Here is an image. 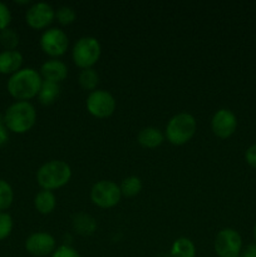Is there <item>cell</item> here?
Returning a JSON list of instances; mask_svg holds the SVG:
<instances>
[{"mask_svg":"<svg viewBox=\"0 0 256 257\" xmlns=\"http://www.w3.org/2000/svg\"><path fill=\"white\" fill-rule=\"evenodd\" d=\"M43 79L39 72L33 68H23L8 80V92L18 102H28L38 97Z\"/></svg>","mask_w":256,"mask_h":257,"instance_id":"cell-1","label":"cell"},{"mask_svg":"<svg viewBox=\"0 0 256 257\" xmlns=\"http://www.w3.org/2000/svg\"><path fill=\"white\" fill-rule=\"evenodd\" d=\"M3 119L8 131L23 135L34 127L37 122V110L30 102H15L5 110Z\"/></svg>","mask_w":256,"mask_h":257,"instance_id":"cell-2","label":"cell"},{"mask_svg":"<svg viewBox=\"0 0 256 257\" xmlns=\"http://www.w3.org/2000/svg\"><path fill=\"white\" fill-rule=\"evenodd\" d=\"M72 178V168L64 161L53 160L44 163L37 172V182L42 190L54 191L67 185Z\"/></svg>","mask_w":256,"mask_h":257,"instance_id":"cell-3","label":"cell"},{"mask_svg":"<svg viewBox=\"0 0 256 257\" xmlns=\"http://www.w3.org/2000/svg\"><path fill=\"white\" fill-rule=\"evenodd\" d=\"M197 130V122L190 113H178L168 120L165 138L173 146H183L192 140Z\"/></svg>","mask_w":256,"mask_h":257,"instance_id":"cell-4","label":"cell"},{"mask_svg":"<svg viewBox=\"0 0 256 257\" xmlns=\"http://www.w3.org/2000/svg\"><path fill=\"white\" fill-rule=\"evenodd\" d=\"M102 48L94 37H82L75 42L72 50V58L74 64L80 69L93 68L99 60Z\"/></svg>","mask_w":256,"mask_h":257,"instance_id":"cell-5","label":"cell"},{"mask_svg":"<svg viewBox=\"0 0 256 257\" xmlns=\"http://www.w3.org/2000/svg\"><path fill=\"white\" fill-rule=\"evenodd\" d=\"M122 193L117 183L113 181H98L90 190V200L100 208H112L119 203Z\"/></svg>","mask_w":256,"mask_h":257,"instance_id":"cell-6","label":"cell"},{"mask_svg":"<svg viewBox=\"0 0 256 257\" xmlns=\"http://www.w3.org/2000/svg\"><path fill=\"white\" fill-rule=\"evenodd\" d=\"M213 247L218 257H238L242 251V238L233 228H222L216 235Z\"/></svg>","mask_w":256,"mask_h":257,"instance_id":"cell-7","label":"cell"},{"mask_svg":"<svg viewBox=\"0 0 256 257\" xmlns=\"http://www.w3.org/2000/svg\"><path fill=\"white\" fill-rule=\"evenodd\" d=\"M88 113L99 119L110 117L115 110V99L109 92L103 89H95L90 92L85 102Z\"/></svg>","mask_w":256,"mask_h":257,"instance_id":"cell-8","label":"cell"},{"mask_svg":"<svg viewBox=\"0 0 256 257\" xmlns=\"http://www.w3.org/2000/svg\"><path fill=\"white\" fill-rule=\"evenodd\" d=\"M68 45H69L68 35L58 28L47 29L40 37V48L45 54L52 57V59L65 54Z\"/></svg>","mask_w":256,"mask_h":257,"instance_id":"cell-9","label":"cell"},{"mask_svg":"<svg viewBox=\"0 0 256 257\" xmlns=\"http://www.w3.org/2000/svg\"><path fill=\"white\" fill-rule=\"evenodd\" d=\"M54 19L55 10L48 3H35L25 13V22L35 30L45 29Z\"/></svg>","mask_w":256,"mask_h":257,"instance_id":"cell-10","label":"cell"},{"mask_svg":"<svg viewBox=\"0 0 256 257\" xmlns=\"http://www.w3.org/2000/svg\"><path fill=\"white\" fill-rule=\"evenodd\" d=\"M237 128V118L230 109H218L211 119V130L216 137L227 140Z\"/></svg>","mask_w":256,"mask_h":257,"instance_id":"cell-11","label":"cell"},{"mask_svg":"<svg viewBox=\"0 0 256 257\" xmlns=\"http://www.w3.org/2000/svg\"><path fill=\"white\" fill-rule=\"evenodd\" d=\"M57 248L55 238L48 232L32 233L25 241V250L33 256L44 257L52 255Z\"/></svg>","mask_w":256,"mask_h":257,"instance_id":"cell-12","label":"cell"},{"mask_svg":"<svg viewBox=\"0 0 256 257\" xmlns=\"http://www.w3.org/2000/svg\"><path fill=\"white\" fill-rule=\"evenodd\" d=\"M39 74L43 80L59 84L60 82H63L68 77V68L62 60L49 59L43 63V65L40 67Z\"/></svg>","mask_w":256,"mask_h":257,"instance_id":"cell-13","label":"cell"},{"mask_svg":"<svg viewBox=\"0 0 256 257\" xmlns=\"http://www.w3.org/2000/svg\"><path fill=\"white\" fill-rule=\"evenodd\" d=\"M23 55L18 50H4L0 53V73L2 74H15L22 69Z\"/></svg>","mask_w":256,"mask_h":257,"instance_id":"cell-14","label":"cell"},{"mask_svg":"<svg viewBox=\"0 0 256 257\" xmlns=\"http://www.w3.org/2000/svg\"><path fill=\"white\" fill-rule=\"evenodd\" d=\"M163 141H165V135L156 127L142 128L137 135V142L148 150L160 147Z\"/></svg>","mask_w":256,"mask_h":257,"instance_id":"cell-15","label":"cell"},{"mask_svg":"<svg viewBox=\"0 0 256 257\" xmlns=\"http://www.w3.org/2000/svg\"><path fill=\"white\" fill-rule=\"evenodd\" d=\"M73 230L80 236H90L97 230V221L88 213H77L72 220Z\"/></svg>","mask_w":256,"mask_h":257,"instance_id":"cell-16","label":"cell"},{"mask_svg":"<svg viewBox=\"0 0 256 257\" xmlns=\"http://www.w3.org/2000/svg\"><path fill=\"white\" fill-rule=\"evenodd\" d=\"M35 210L42 215H49L55 210L57 206V198L52 191L42 190L35 195L34 197Z\"/></svg>","mask_w":256,"mask_h":257,"instance_id":"cell-17","label":"cell"},{"mask_svg":"<svg viewBox=\"0 0 256 257\" xmlns=\"http://www.w3.org/2000/svg\"><path fill=\"white\" fill-rule=\"evenodd\" d=\"M60 94V85L58 83L48 82L43 80L42 87H40L39 93H38V99L40 104L50 105L57 100V98Z\"/></svg>","mask_w":256,"mask_h":257,"instance_id":"cell-18","label":"cell"},{"mask_svg":"<svg viewBox=\"0 0 256 257\" xmlns=\"http://www.w3.org/2000/svg\"><path fill=\"white\" fill-rule=\"evenodd\" d=\"M170 255L171 257H196L195 243L187 237H178L171 246Z\"/></svg>","mask_w":256,"mask_h":257,"instance_id":"cell-19","label":"cell"},{"mask_svg":"<svg viewBox=\"0 0 256 257\" xmlns=\"http://www.w3.org/2000/svg\"><path fill=\"white\" fill-rule=\"evenodd\" d=\"M78 83L84 90L94 92L98 87V83H99V75L93 68L82 69V72L78 75Z\"/></svg>","mask_w":256,"mask_h":257,"instance_id":"cell-20","label":"cell"},{"mask_svg":"<svg viewBox=\"0 0 256 257\" xmlns=\"http://www.w3.org/2000/svg\"><path fill=\"white\" fill-rule=\"evenodd\" d=\"M120 193L124 197H135L142 191V181L137 176L125 177L119 185Z\"/></svg>","mask_w":256,"mask_h":257,"instance_id":"cell-21","label":"cell"},{"mask_svg":"<svg viewBox=\"0 0 256 257\" xmlns=\"http://www.w3.org/2000/svg\"><path fill=\"white\" fill-rule=\"evenodd\" d=\"M0 44L5 50H15L19 45V35L14 29H7L0 32Z\"/></svg>","mask_w":256,"mask_h":257,"instance_id":"cell-22","label":"cell"},{"mask_svg":"<svg viewBox=\"0 0 256 257\" xmlns=\"http://www.w3.org/2000/svg\"><path fill=\"white\" fill-rule=\"evenodd\" d=\"M14 200V192L13 188L7 181L0 178V212L8 210L12 206Z\"/></svg>","mask_w":256,"mask_h":257,"instance_id":"cell-23","label":"cell"},{"mask_svg":"<svg viewBox=\"0 0 256 257\" xmlns=\"http://www.w3.org/2000/svg\"><path fill=\"white\" fill-rule=\"evenodd\" d=\"M75 18H77V13L73 8L70 7H60L59 9L55 12V19L58 20V23L62 25H70L72 23H74Z\"/></svg>","mask_w":256,"mask_h":257,"instance_id":"cell-24","label":"cell"},{"mask_svg":"<svg viewBox=\"0 0 256 257\" xmlns=\"http://www.w3.org/2000/svg\"><path fill=\"white\" fill-rule=\"evenodd\" d=\"M13 231V218L9 213L0 212V241L5 240Z\"/></svg>","mask_w":256,"mask_h":257,"instance_id":"cell-25","label":"cell"},{"mask_svg":"<svg viewBox=\"0 0 256 257\" xmlns=\"http://www.w3.org/2000/svg\"><path fill=\"white\" fill-rule=\"evenodd\" d=\"M10 22H12V13L4 3L0 2V32L9 28Z\"/></svg>","mask_w":256,"mask_h":257,"instance_id":"cell-26","label":"cell"},{"mask_svg":"<svg viewBox=\"0 0 256 257\" xmlns=\"http://www.w3.org/2000/svg\"><path fill=\"white\" fill-rule=\"evenodd\" d=\"M52 257H80L77 250L67 245H62L55 248L54 252L52 253Z\"/></svg>","mask_w":256,"mask_h":257,"instance_id":"cell-27","label":"cell"},{"mask_svg":"<svg viewBox=\"0 0 256 257\" xmlns=\"http://www.w3.org/2000/svg\"><path fill=\"white\" fill-rule=\"evenodd\" d=\"M245 160L248 166L256 168V145L250 146L245 152Z\"/></svg>","mask_w":256,"mask_h":257,"instance_id":"cell-28","label":"cell"},{"mask_svg":"<svg viewBox=\"0 0 256 257\" xmlns=\"http://www.w3.org/2000/svg\"><path fill=\"white\" fill-rule=\"evenodd\" d=\"M9 140V133H8V128L5 127V123L3 118H0V147L4 146Z\"/></svg>","mask_w":256,"mask_h":257,"instance_id":"cell-29","label":"cell"},{"mask_svg":"<svg viewBox=\"0 0 256 257\" xmlns=\"http://www.w3.org/2000/svg\"><path fill=\"white\" fill-rule=\"evenodd\" d=\"M238 257H256V243H250L241 251Z\"/></svg>","mask_w":256,"mask_h":257,"instance_id":"cell-30","label":"cell"},{"mask_svg":"<svg viewBox=\"0 0 256 257\" xmlns=\"http://www.w3.org/2000/svg\"><path fill=\"white\" fill-rule=\"evenodd\" d=\"M252 235H253V240H255V243H256V223H255V226H253Z\"/></svg>","mask_w":256,"mask_h":257,"instance_id":"cell-31","label":"cell"}]
</instances>
